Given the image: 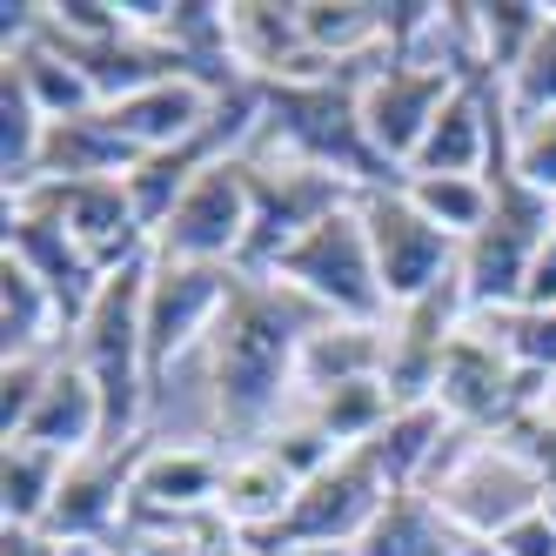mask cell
Listing matches in <instances>:
<instances>
[{
    "instance_id": "obj_1",
    "label": "cell",
    "mask_w": 556,
    "mask_h": 556,
    "mask_svg": "<svg viewBox=\"0 0 556 556\" xmlns=\"http://www.w3.org/2000/svg\"><path fill=\"white\" fill-rule=\"evenodd\" d=\"M336 323L323 315L308 295H295L289 282L275 275H235V295L222 308V323L202 349V369H208V416L215 435L235 450H255L262 435L289 416L295 403V382H302V342Z\"/></svg>"
},
{
    "instance_id": "obj_2",
    "label": "cell",
    "mask_w": 556,
    "mask_h": 556,
    "mask_svg": "<svg viewBox=\"0 0 556 556\" xmlns=\"http://www.w3.org/2000/svg\"><path fill=\"white\" fill-rule=\"evenodd\" d=\"M376 61L329 67V74H315V81H268L262 88V135H255V148H282V154H295V162H315V168L355 181L363 194L403 181V175L382 168V154L369 148V128H363V74Z\"/></svg>"
},
{
    "instance_id": "obj_3",
    "label": "cell",
    "mask_w": 556,
    "mask_h": 556,
    "mask_svg": "<svg viewBox=\"0 0 556 556\" xmlns=\"http://www.w3.org/2000/svg\"><path fill=\"white\" fill-rule=\"evenodd\" d=\"M148 268L154 255L128 262V268H114L94 308L74 323L67 336V355L88 369V382L101 389V409H108V450H128L141 443V416L154 403V376H148V323H141V308H148Z\"/></svg>"
},
{
    "instance_id": "obj_4",
    "label": "cell",
    "mask_w": 556,
    "mask_h": 556,
    "mask_svg": "<svg viewBox=\"0 0 556 556\" xmlns=\"http://www.w3.org/2000/svg\"><path fill=\"white\" fill-rule=\"evenodd\" d=\"M429 496L469 543H496L509 523H523L530 509H543L549 483L509 435H463L456 456L435 469Z\"/></svg>"
},
{
    "instance_id": "obj_5",
    "label": "cell",
    "mask_w": 556,
    "mask_h": 556,
    "mask_svg": "<svg viewBox=\"0 0 556 556\" xmlns=\"http://www.w3.org/2000/svg\"><path fill=\"white\" fill-rule=\"evenodd\" d=\"M268 275H275V282H289L295 295H308L323 315H336V323H389V315H395L389 295H382V275H376L363 202L336 208L329 222H315Z\"/></svg>"
},
{
    "instance_id": "obj_6",
    "label": "cell",
    "mask_w": 556,
    "mask_h": 556,
    "mask_svg": "<svg viewBox=\"0 0 556 556\" xmlns=\"http://www.w3.org/2000/svg\"><path fill=\"white\" fill-rule=\"evenodd\" d=\"M496 188V208L490 222L463 242V302L469 315H503V308H523V289H530V268L549 242L556 228V202H543V194H530L523 181H490Z\"/></svg>"
},
{
    "instance_id": "obj_7",
    "label": "cell",
    "mask_w": 556,
    "mask_h": 556,
    "mask_svg": "<svg viewBox=\"0 0 556 556\" xmlns=\"http://www.w3.org/2000/svg\"><path fill=\"white\" fill-rule=\"evenodd\" d=\"M249 181H255V235H249V255H242L249 275H268L315 222L363 202L355 181L315 168V162H295L282 148H249Z\"/></svg>"
},
{
    "instance_id": "obj_8",
    "label": "cell",
    "mask_w": 556,
    "mask_h": 556,
    "mask_svg": "<svg viewBox=\"0 0 556 556\" xmlns=\"http://www.w3.org/2000/svg\"><path fill=\"white\" fill-rule=\"evenodd\" d=\"M389 496L395 490H389V476L369 463V450H342L323 476H308V483L295 490L289 516L249 556H268V549H355Z\"/></svg>"
},
{
    "instance_id": "obj_9",
    "label": "cell",
    "mask_w": 556,
    "mask_h": 556,
    "mask_svg": "<svg viewBox=\"0 0 556 556\" xmlns=\"http://www.w3.org/2000/svg\"><path fill=\"white\" fill-rule=\"evenodd\" d=\"M363 228H369V249H376V275H382L389 308H409V302H422V295H435V289L456 282L463 242H456V235H443V228H435L409 202L403 181L363 194Z\"/></svg>"
},
{
    "instance_id": "obj_10",
    "label": "cell",
    "mask_w": 556,
    "mask_h": 556,
    "mask_svg": "<svg viewBox=\"0 0 556 556\" xmlns=\"http://www.w3.org/2000/svg\"><path fill=\"white\" fill-rule=\"evenodd\" d=\"M255 235V181H249V154H222L215 168L194 175V188L175 202V215L154 235L162 262H215V268H242Z\"/></svg>"
},
{
    "instance_id": "obj_11",
    "label": "cell",
    "mask_w": 556,
    "mask_h": 556,
    "mask_svg": "<svg viewBox=\"0 0 556 556\" xmlns=\"http://www.w3.org/2000/svg\"><path fill=\"white\" fill-rule=\"evenodd\" d=\"M235 275L242 268H215V262H162L154 255L148 268V308H141V323H148V376L154 389H162V376L181 363V355H202L215 323H222V308L235 295Z\"/></svg>"
},
{
    "instance_id": "obj_12",
    "label": "cell",
    "mask_w": 556,
    "mask_h": 556,
    "mask_svg": "<svg viewBox=\"0 0 556 556\" xmlns=\"http://www.w3.org/2000/svg\"><path fill=\"white\" fill-rule=\"evenodd\" d=\"M469 81L456 67H435V61H395L382 54L369 74H363V128H369V148L382 154L389 175H409L416 148L429 135V122L443 114V101Z\"/></svg>"
},
{
    "instance_id": "obj_13",
    "label": "cell",
    "mask_w": 556,
    "mask_h": 556,
    "mask_svg": "<svg viewBox=\"0 0 556 556\" xmlns=\"http://www.w3.org/2000/svg\"><path fill=\"white\" fill-rule=\"evenodd\" d=\"M8 202H27V208H41L48 222H61L74 242L88 249V262L101 275L154 255V235L141 228V215H135L122 181H34V188L8 194Z\"/></svg>"
},
{
    "instance_id": "obj_14",
    "label": "cell",
    "mask_w": 556,
    "mask_h": 556,
    "mask_svg": "<svg viewBox=\"0 0 556 556\" xmlns=\"http://www.w3.org/2000/svg\"><path fill=\"white\" fill-rule=\"evenodd\" d=\"M141 450L148 435L128 450H88L67 463V483L54 496V516H48V536L67 543V549H101L128 530V496H135V469H141Z\"/></svg>"
},
{
    "instance_id": "obj_15",
    "label": "cell",
    "mask_w": 556,
    "mask_h": 556,
    "mask_svg": "<svg viewBox=\"0 0 556 556\" xmlns=\"http://www.w3.org/2000/svg\"><path fill=\"white\" fill-rule=\"evenodd\" d=\"M222 94L228 88H208L202 74H168V81H154L128 101H114L108 108V122L122 128V141L135 154H168L194 135H208V122L222 114Z\"/></svg>"
},
{
    "instance_id": "obj_16",
    "label": "cell",
    "mask_w": 556,
    "mask_h": 556,
    "mask_svg": "<svg viewBox=\"0 0 556 556\" xmlns=\"http://www.w3.org/2000/svg\"><path fill=\"white\" fill-rule=\"evenodd\" d=\"M8 255L27 262V268L48 282V295H54L61 315H67V336H74V323H81V315L94 308V295H101V282H108V275L88 262V249L74 242L61 222H48L41 208L8 202Z\"/></svg>"
},
{
    "instance_id": "obj_17",
    "label": "cell",
    "mask_w": 556,
    "mask_h": 556,
    "mask_svg": "<svg viewBox=\"0 0 556 556\" xmlns=\"http://www.w3.org/2000/svg\"><path fill=\"white\" fill-rule=\"evenodd\" d=\"M8 443H41L54 456H88V450H108V409H101V389L88 382V369L61 349V363L41 389V403L27 409L21 435Z\"/></svg>"
},
{
    "instance_id": "obj_18",
    "label": "cell",
    "mask_w": 556,
    "mask_h": 556,
    "mask_svg": "<svg viewBox=\"0 0 556 556\" xmlns=\"http://www.w3.org/2000/svg\"><path fill=\"white\" fill-rule=\"evenodd\" d=\"M463 443V429L443 416V403H403L369 450V463L389 476V490H429L435 483V469H443Z\"/></svg>"
},
{
    "instance_id": "obj_19",
    "label": "cell",
    "mask_w": 556,
    "mask_h": 556,
    "mask_svg": "<svg viewBox=\"0 0 556 556\" xmlns=\"http://www.w3.org/2000/svg\"><path fill=\"white\" fill-rule=\"evenodd\" d=\"M295 490H302V483H295V476L275 463L262 443H255V450H228V476H222V503H215V516L255 549V543L289 516Z\"/></svg>"
},
{
    "instance_id": "obj_20",
    "label": "cell",
    "mask_w": 556,
    "mask_h": 556,
    "mask_svg": "<svg viewBox=\"0 0 556 556\" xmlns=\"http://www.w3.org/2000/svg\"><path fill=\"white\" fill-rule=\"evenodd\" d=\"M141 154L122 141V128L108 122V108L94 114H67V122H48L41 141V175L34 181H122Z\"/></svg>"
},
{
    "instance_id": "obj_21",
    "label": "cell",
    "mask_w": 556,
    "mask_h": 556,
    "mask_svg": "<svg viewBox=\"0 0 556 556\" xmlns=\"http://www.w3.org/2000/svg\"><path fill=\"white\" fill-rule=\"evenodd\" d=\"M483 543H469L429 490H395L382 503V516L369 523V536L355 543V556H476Z\"/></svg>"
},
{
    "instance_id": "obj_22",
    "label": "cell",
    "mask_w": 556,
    "mask_h": 556,
    "mask_svg": "<svg viewBox=\"0 0 556 556\" xmlns=\"http://www.w3.org/2000/svg\"><path fill=\"white\" fill-rule=\"evenodd\" d=\"M389 369V323H323L302 342V382H295V403L302 395H323L336 382H363Z\"/></svg>"
},
{
    "instance_id": "obj_23",
    "label": "cell",
    "mask_w": 556,
    "mask_h": 556,
    "mask_svg": "<svg viewBox=\"0 0 556 556\" xmlns=\"http://www.w3.org/2000/svg\"><path fill=\"white\" fill-rule=\"evenodd\" d=\"M0 342L8 355H61L67 349V315L48 295V282L27 262L0 249Z\"/></svg>"
},
{
    "instance_id": "obj_24",
    "label": "cell",
    "mask_w": 556,
    "mask_h": 556,
    "mask_svg": "<svg viewBox=\"0 0 556 556\" xmlns=\"http://www.w3.org/2000/svg\"><path fill=\"white\" fill-rule=\"evenodd\" d=\"M469 14V54H476V74L490 81H509L516 61L530 54V41L549 21V0H463Z\"/></svg>"
},
{
    "instance_id": "obj_25",
    "label": "cell",
    "mask_w": 556,
    "mask_h": 556,
    "mask_svg": "<svg viewBox=\"0 0 556 556\" xmlns=\"http://www.w3.org/2000/svg\"><path fill=\"white\" fill-rule=\"evenodd\" d=\"M67 463L74 456H54L41 443H8L0 450V516H8V530H48L54 496L67 483Z\"/></svg>"
},
{
    "instance_id": "obj_26",
    "label": "cell",
    "mask_w": 556,
    "mask_h": 556,
    "mask_svg": "<svg viewBox=\"0 0 556 556\" xmlns=\"http://www.w3.org/2000/svg\"><path fill=\"white\" fill-rule=\"evenodd\" d=\"M403 409L389 395V382L382 376H363V382H336V389H323V395H302L295 403V416H308L315 429L329 435L336 450H363V443H376L382 435V422Z\"/></svg>"
},
{
    "instance_id": "obj_27",
    "label": "cell",
    "mask_w": 556,
    "mask_h": 556,
    "mask_svg": "<svg viewBox=\"0 0 556 556\" xmlns=\"http://www.w3.org/2000/svg\"><path fill=\"white\" fill-rule=\"evenodd\" d=\"M403 194L443 235H456V242H469V235L490 222V208H496L490 175H403Z\"/></svg>"
},
{
    "instance_id": "obj_28",
    "label": "cell",
    "mask_w": 556,
    "mask_h": 556,
    "mask_svg": "<svg viewBox=\"0 0 556 556\" xmlns=\"http://www.w3.org/2000/svg\"><path fill=\"white\" fill-rule=\"evenodd\" d=\"M509 101V122H536V114H556V0H549V21L530 41V54L516 61V74L503 81Z\"/></svg>"
},
{
    "instance_id": "obj_29",
    "label": "cell",
    "mask_w": 556,
    "mask_h": 556,
    "mask_svg": "<svg viewBox=\"0 0 556 556\" xmlns=\"http://www.w3.org/2000/svg\"><path fill=\"white\" fill-rule=\"evenodd\" d=\"M509 181H523L530 194L556 202V114L509 128Z\"/></svg>"
},
{
    "instance_id": "obj_30",
    "label": "cell",
    "mask_w": 556,
    "mask_h": 556,
    "mask_svg": "<svg viewBox=\"0 0 556 556\" xmlns=\"http://www.w3.org/2000/svg\"><path fill=\"white\" fill-rule=\"evenodd\" d=\"M54 363L61 355H8V363H0V435H21L27 409L41 403V389L54 376Z\"/></svg>"
},
{
    "instance_id": "obj_31",
    "label": "cell",
    "mask_w": 556,
    "mask_h": 556,
    "mask_svg": "<svg viewBox=\"0 0 556 556\" xmlns=\"http://www.w3.org/2000/svg\"><path fill=\"white\" fill-rule=\"evenodd\" d=\"M490 549L496 556H556V516L549 509H530L523 523H509Z\"/></svg>"
},
{
    "instance_id": "obj_32",
    "label": "cell",
    "mask_w": 556,
    "mask_h": 556,
    "mask_svg": "<svg viewBox=\"0 0 556 556\" xmlns=\"http://www.w3.org/2000/svg\"><path fill=\"white\" fill-rule=\"evenodd\" d=\"M523 308H556V228H549V242L530 268V289H523Z\"/></svg>"
},
{
    "instance_id": "obj_33",
    "label": "cell",
    "mask_w": 556,
    "mask_h": 556,
    "mask_svg": "<svg viewBox=\"0 0 556 556\" xmlns=\"http://www.w3.org/2000/svg\"><path fill=\"white\" fill-rule=\"evenodd\" d=\"M0 556H67V543H54L48 530H0Z\"/></svg>"
},
{
    "instance_id": "obj_34",
    "label": "cell",
    "mask_w": 556,
    "mask_h": 556,
    "mask_svg": "<svg viewBox=\"0 0 556 556\" xmlns=\"http://www.w3.org/2000/svg\"><path fill=\"white\" fill-rule=\"evenodd\" d=\"M268 556H355V549H268Z\"/></svg>"
},
{
    "instance_id": "obj_35",
    "label": "cell",
    "mask_w": 556,
    "mask_h": 556,
    "mask_svg": "<svg viewBox=\"0 0 556 556\" xmlns=\"http://www.w3.org/2000/svg\"><path fill=\"white\" fill-rule=\"evenodd\" d=\"M67 556H122V549H114V543H101V549H67Z\"/></svg>"
},
{
    "instance_id": "obj_36",
    "label": "cell",
    "mask_w": 556,
    "mask_h": 556,
    "mask_svg": "<svg viewBox=\"0 0 556 556\" xmlns=\"http://www.w3.org/2000/svg\"><path fill=\"white\" fill-rule=\"evenodd\" d=\"M476 556H496V549H490V543H483V549H476Z\"/></svg>"
}]
</instances>
